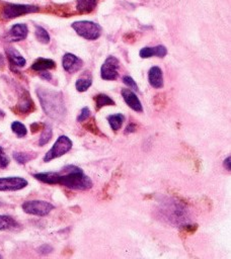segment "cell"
<instances>
[{"mask_svg": "<svg viewBox=\"0 0 231 259\" xmlns=\"http://www.w3.org/2000/svg\"><path fill=\"white\" fill-rule=\"evenodd\" d=\"M84 128L86 130V131H88V132H90L91 134H93V135H95V136H100V137H102V133L100 132V130L98 128V126H97V124H96V122H95V119L94 118H91L88 122H86L84 125Z\"/></svg>", "mask_w": 231, "mask_h": 259, "instance_id": "83f0119b", "label": "cell"}, {"mask_svg": "<svg viewBox=\"0 0 231 259\" xmlns=\"http://www.w3.org/2000/svg\"><path fill=\"white\" fill-rule=\"evenodd\" d=\"M34 33H35V36L38 39V41H41L43 44H48L50 41V35L44 27L36 25Z\"/></svg>", "mask_w": 231, "mask_h": 259, "instance_id": "484cf974", "label": "cell"}, {"mask_svg": "<svg viewBox=\"0 0 231 259\" xmlns=\"http://www.w3.org/2000/svg\"><path fill=\"white\" fill-rule=\"evenodd\" d=\"M57 184L72 190H87L92 187V180L84 174L83 170L75 165H67L58 172Z\"/></svg>", "mask_w": 231, "mask_h": 259, "instance_id": "7a4b0ae2", "label": "cell"}, {"mask_svg": "<svg viewBox=\"0 0 231 259\" xmlns=\"http://www.w3.org/2000/svg\"><path fill=\"white\" fill-rule=\"evenodd\" d=\"M71 26L77 32V34L86 39H96L101 33V27L98 24L88 20L75 21L71 24Z\"/></svg>", "mask_w": 231, "mask_h": 259, "instance_id": "3957f363", "label": "cell"}, {"mask_svg": "<svg viewBox=\"0 0 231 259\" xmlns=\"http://www.w3.org/2000/svg\"><path fill=\"white\" fill-rule=\"evenodd\" d=\"M90 116V110L88 107H83L80 111V114L77 116V121H83Z\"/></svg>", "mask_w": 231, "mask_h": 259, "instance_id": "d6a6232c", "label": "cell"}, {"mask_svg": "<svg viewBox=\"0 0 231 259\" xmlns=\"http://www.w3.org/2000/svg\"><path fill=\"white\" fill-rule=\"evenodd\" d=\"M148 80L152 87L161 88L163 86V75L159 67H152L148 72Z\"/></svg>", "mask_w": 231, "mask_h": 259, "instance_id": "5bb4252c", "label": "cell"}, {"mask_svg": "<svg viewBox=\"0 0 231 259\" xmlns=\"http://www.w3.org/2000/svg\"><path fill=\"white\" fill-rule=\"evenodd\" d=\"M21 207L24 212L28 214L36 215V217L48 215L55 208V206L52 203L46 200H38V199L24 201Z\"/></svg>", "mask_w": 231, "mask_h": 259, "instance_id": "5b68a950", "label": "cell"}, {"mask_svg": "<svg viewBox=\"0 0 231 259\" xmlns=\"http://www.w3.org/2000/svg\"><path fill=\"white\" fill-rule=\"evenodd\" d=\"M230 161H231L230 156H228V157L223 161V166H224V168H225L227 171H230V170H231V164H230Z\"/></svg>", "mask_w": 231, "mask_h": 259, "instance_id": "e575fe53", "label": "cell"}, {"mask_svg": "<svg viewBox=\"0 0 231 259\" xmlns=\"http://www.w3.org/2000/svg\"><path fill=\"white\" fill-rule=\"evenodd\" d=\"M119 61L115 57L109 56L104 61L100 69V76L104 80H114L118 77Z\"/></svg>", "mask_w": 231, "mask_h": 259, "instance_id": "9c48e42d", "label": "cell"}, {"mask_svg": "<svg viewBox=\"0 0 231 259\" xmlns=\"http://www.w3.org/2000/svg\"><path fill=\"white\" fill-rule=\"evenodd\" d=\"M62 64H63V68L68 73H75L81 68L82 61L75 55L68 53V54L64 55Z\"/></svg>", "mask_w": 231, "mask_h": 259, "instance_id": "30bf717a", "label": "cell"}, {"mask_svg": "<svg viewBox=\"0 0 231 259\" xmlns=\"http://www.w3.org/2000/svg\"><path fill=\"white\" fill-rule=\"evenodd\" d=\"M0 259H3V257H2V255L0 254Z\"/></svg>", "mask_w": 231, "mask_h": 259, "instance_id": "74e56055", "label": "cell"}, {"mask_svg": "<svg viewBox=\"0 0 231 259\" xmlns=\"http://www.w3.org/2000/svg\"><path fill=\"white\" fill-rule=\"evenodd\" d=\"M0 204H1V203H0Z\"/></svg>", "mask_w": 231, "mask_h": 259, "instance_id": "f35d334b", "label": "cell"}, {"mask_svg": "<svg viewBox=\"0 0 231 259\" xmlns=\"http://www.w3.org/2000/svg\"><path fill=\"white\" fill-rule=\"evenodd\" d=\"M198 229V226L197 225H194V224H185V225H182V227L180 228V234H185V236L187 235H191L196 232V230Z\"/></svg>", "mask_w": 231, "mask_h": 259, "instance_id": "f1b7e54d", "label": "cell"}, {"mask_svg": "<svg viewBox=\"0 0 231 259\" xmlns=\"http://www.w3.org/2000/svg\"><path fill=\"white\" fill-rule=\"evenodd\" d=\"M72 146V141L67 136H60L54 143L52 148L44 156V162H50L65 155L71 150Z\"/></svg>", "mask_w": 231, "mask_h": 259, "instance_id": "277c9868", "label": "cell"}, {"mask_svg": "<svg viewBox=\"0 0 231 259\" xmlns=\"http://www.w3.org/2000/svg\"><path fill=\"white\" fill-rule=\"evenodd\" d=\"M44 126H45V124L42 123V122H33V123L30 124V132L32 134H35V133H37L40 131H43Z\"/></svg>", "mask_w": 231, "mask_h": 259, "instance_id": "836d02e7", "label": "cell"}, {"mask_svg": "<svg viewBox=\"0 0 231 259\" xmlns=\"http://www.w3.org/2000/svg\"><path fill=\"white\" fill-rule=\"evenodd\" d=\"M125 120V116L121 113H115L107 116V121L113 131H119Z\"/></svg>", "mask_w": 231, "mask_h": 259, "instance_id": "7402d4cb", "label": "cell"}, {"mask_svg": "<svg viewBox=\"0 0 231 259\" xmlns=\"http://www.w3.org/2000/svg\"><path fill=\"white\" fill-rule=\"evenodd\" d=\"M55 62L51 59L40 58L31 65V69L34 71H46L55 68Z\"/></svg>", "mask_w": 231, "mask_h": 259, "instance_id": "e0dca14e", "label": "cell"}, {"mask_svg": "<svg viewBox=\"0 0 231 259\" xmlns=\"http://www.w3.org/2000/svg\"><path fill=\"white\" fill-rule=\"evenodd\" d=\"M97 0H77V10L80 12H91L96 6Z\"/></svg>", "mask_w": 231, "mask_h": 259, "instance_id": "d6986e66", "label": "cell"}, {"mask_svg": "<svg viewBox=\"0 0 231 259\" xmlns=\"http://www.w3.org/2000/svg\"><path fill=\"white\" fill-rule=\"evenodd\" d=\"M53 137V130H52V126L50 124H45L43 131H42V134H41V137L38 139V146L43 147L45 145H47L50 140L52 139Z\"/></svg>", "mask_w": 231, "mask_h": 259, "instance_id": "603a6c76", "label": "cell"}, {"mask_svg": "<svg viewBox=\"0 0 231 259\" xmlns=\"http://www.w3.org/2000/svg\"><path fill=\"white\" fill-rule=\"evenodd\" d=\"M123 82L129 87V89H133V90H138V86L136 84V82L134 81V79L130 76H125L123 78Z\"/></svg>", "mask_w": 231, "mask_h": 259, "instance_id": "4dcf8cb0", "label": "cell"}, {"mask_svg": "<svg viewBox=\"0 0 231 259\" xmlns=\"http://www.w3.org/2000/svg\"><path fill=\"white\" fill-rule=\"evenodd\" d=\"M27 32H28V29H27V26L23 23H17V24H14L9 32H8V40L9 41H18V40H22L26 37L27 35Z\"/></svg>", "mask_w": 231, "mask_h": 259, "instance_id": "8fae6325", "label": "cell"}, {"mask_svg": "<svg viewBox=\"0 0 231 259\" xmlns=\"http://www.w3.org/2000/svg\"><path fill=\"white\" fill-rule=\"evenodd\" d=\"M164 215L167 217V219L171 223H181L182 225H185L183 222L185 220L186 211L184 209V205L179 204L175 200H169V203H165L164 205Z\"/></svg>", "mask_w": 231, "mask_h": 259, "instance_id": "8992f818", "label": "cell"}, {"mask_svg": "<svg viewBox=\"0 0 231 259\" xmlns=\"http://www.w3.org/2000/svg\"><path fill=\"white\" fill-rule=\"evenodd\" d=\"M91 83H92L91 78H79L75 83V87H76L77 91L84 92L90 87Z\"/></svg>", "mask_w": 231, "mask_h": 259, "instance_id": "4316f807", "label": "cell"}, {"mask_svg": "<svg viewBox=\"0 0 231 259\" xmlns=\"http://www.w3.org/2000/svg\"><path fill=\"white\" fill-rule=\"evenodd\" d=\"M33 177L44 183L47 184H57L58 180V172H40L34 173Z\"/></svg>", "mask_w": 231, "mask_h": 259, "instance_id": "2e32d148", "label": "cell"}, {"mask_svg": "<svg viewBox=\"0 0 231 259\" xmlns=\"http://www.w3.org/2000/svg\"><path fill=\"white\" fill-rule=\"evenodd\" d=\"M7 52V55H8V58L9 60L11 61V63L14 65V66H17V67H23L25 65V59L13 48H8L6 50Z\"/></svg>", "mask_w": 231, "mask_h": 259, "instance_id": "ac0fdd59", "label": "cell"}, {"mask_svg": "<svg viewBox=\"0 0 231 259\" xmlns=\"http://www.w3.org/2000/svg\"><path fill=\"white\" fill-rule=\"evenodd\" d=\"M167 54V50L164 46H157L154 48H143L140 51V57L143 59L150 58L152 56H157L159 58H163Z\"/></svg>", "mask_w": 231, "mask_h": 259, "instance_id": "9a60e30c", "label": "cell"}, {"mask_svg": "<svg viewBox=\"0 0 231 259\" xmlns=\"http://www.w3.org/2000/svg\"><path fill=\"white\" fill-rule=\"evenodd\" d=\"M122 96L125 100V102L135 111H142L143 110V107H142V104L139 100V98L137 97V95L129 88H126V89H123L122 90Z\"/></svg>", "mask_w": 231, "mask_h": 259, "instance_id": "7c38bea8", "label": "cell"}, {"mask_svg": "<svg viewBox=\"0 0 231 259\" xmlns=\"http://www.w3.org/2000/svg\"><path fill=\"white\" fill-rule=\"evenodd\" d=\"M34 110V104L32 99L29 97L28 93L25 92L23 95L20 97L18 104L16 105V111L21 114H27Z\"/></svg>", "mask_w": 231, "mask_h": 259, "instance_id": "4fadbf2b", "label": "cell"}, {"mask_svg": "<svg viewBox=\"0 0 231 259\" xmlns=\"http://www.w3.org/2000/svg\"><path fill=\"white\" fill-rule=\"evenodd\" d=\"M35 156H36V154L35 153H31V152H14L13 153L14 160L18 164H21V165L26 164L30 160L34 159Z\"/></svg>", "mask_w": 231, "mask_h": 259, "instance_id": "ffe728a7", "label": "cell"}, {"mask_svg": "<svg viewBox=\"0 0 231 259\" xmlns=\"http://www.w3.org/2000/svg\"><path fill=\"white\" fill-rule=\"evenodd\" d=\"M11 131L18 137V138H23L27 134V130L25 125L20 122V121H13L11 123Z\"/></svg>", "mask_w": 231, "mask_h": 259, "instance_id": "d4e9b609", "label": "cell"}, {"mask_svg": "<svg viewBox=\"0 0 231 259\" xmlns=\"http://www.w3.org/2000/svg\"><path fill=\"white\" fill-rule=\"evenodd\" d=\"M9 164V158L5 154L2 147H0V168H6Z\"/></svg>", "mask_w": 231, "mask_h": 259, "instance_id": "f546056e", "label": "cell"}, {"mask_svg": "<svg viewBox=\"0 0 231 259\" xmlns=\"http://www.w3.org/2000/svg\"><path fill=\"white\" fill-rule=\"evenodd\" d=\"M17 226V222L10 215L0 214V231L10 230Z\"/></svg>", "mask_w": 231, "mask_h": 259, "instance_id": "44dd1931", "label": "cell"}, {"mask_svg": "<svg viewBox=\"0 0 231 259\" xmlns=\"http://www.w3.org/2000/svg\"><path fill=\"white\" fill-rule=\"evenodd\" d=\"M135 130H136V124H135V123H130V124H128V126L126 127L125 133H126V134H131V133L135 132Z\"/></svg>", "mask_w": 231, "mask_h": 259, "instance_id": "d590c367", "label": "cell"}, {"mask_svg": "<svg viewBox=\"0 0 231 259\" xmlns=\"http://www.w3.org/2000/svg\"><path fill=\"white\" fill-rule=\"evenodd\" d=\"M106 105H114V101L105 94H98L97 96H95L96 110H98L101 107L106 106Z\"/></svg>", "mask_w": 231, "mask_h": 259, "instance_id": "cb8c5ba5", "label": "cell"}, {"mask_svg": "<svg viewBox=\"0 0 231 259\" xmlns=\"http://www.w3.org/2000/svg\"><path fill=\"white\" fill-rule=\"evenodd\" d=\"M53 247L49 244H43L37 248V252L42 255H49L50 253L53 252Z\"/></svg>", "mask_w": 231, "mask_h": 259, "instance_id": "1f68e13d", "label": "cell"}, {"mask_svg": "<svg viewBox=\"0 0 231 259\" xmlns=\"http://www.w3.org/2000/svg\"><path fill=\"white\" fill-rule=\"evenodd\" d=\"M27 180L22 177H1L0 178V191H16L26 187Z\"/></svg>", "mask_w": 231, "mask_h": 259, "instance_id": "ba28073f", "label": "cell"}, {"mask_svg": "<svg viewBox=\"0 0 231 259\" xmlns=\"http://www.w3.org/2000/svg\"><path fill=\"white\" fill-rule=\"evenodd\" d=\"M36 94L41 105L48 116L57 120L65 117L66 107L61 92L41 87L36 89Z\"/></svg>", "mask_w": 231, "mask_h": 259, "instance_id": "6da1fadb", "label": "cell"}, {"mask_svg": "<svg viewBox=\"0 0 231 259\" xmlns=\"http://www.w3.org/2000/svg\"><path fill=\"white\" fill-rule=\"evenodd\" d=\"M38 7L34 5H28V4H7L3 8L2 16L4 18L10 19V18H15L23 14L27 13H32V12H37Z\"/></svg>", "mask_w": 231, "mask_h": 259, "instance_id": "52a82bcc", "label": "cell"}, {"mask_svg": "<svg viewBox=\"0 0 231 259\" xmlns=\"http://www.w3.org/2000/svg\"><path fill=\"white\" fill-rule=\"evenodd\" d=\"M41 77H42V78H44V79H47V80H50V79L52 78L51 74H50V73H48V72H43V73L41 74Z\"/></svg>", "mask_w": 231, "mask_h": 259, "instance_id": "8d00e7d4", "label": "cell"}]
</instances>
